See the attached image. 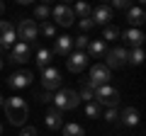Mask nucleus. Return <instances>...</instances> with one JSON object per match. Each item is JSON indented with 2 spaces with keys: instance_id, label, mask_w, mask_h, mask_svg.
<instances>
[{
  "instance_id": "obj_38",
  "label": "nucleus",
  "mask_w": 146,
  "mask_h": 136,
  "mask_svg": "<svg viewBox=\"0 0 146 136\" xmlns=\"http://www.w3.org/2000/svg\"><path fill=\"white\" fill-rule=\"evenodd\" d=\"M0 134H3V124H0Z\"/></svg>"
},
{
  "instance_id": "obj_26",
  "label": "nucleus",
  "mask_w": 146,
  "mask_h": 136,
  "mask_svg": "<svg viewBox=\"0 0 146 136\" xmlns=\"http://www.w3.org/2000/svg\"><path fill=\"white\" fill-rule=\"evenodd\" d=\"M39 32H42L44 37H49V39H56V24H54V22H42Z\"/></svg>"
},
{
  "instance_id": "obj_22",
  "label": "nucleus",
  "mask_w": 146,
  "mask_h": 136,
  "mask_svg": "<svg viewBox=\"0 0 146 136\" xmlns=\"http://www.w3.org/2000/svg\"><path fill=\"white\" fill-rule=\"evenodd\" d=\"M63 136H85V129L80 124H63Z\"/></svg>"
},
{
  "instance_id": "obj_28",
  "label": "nucleus",
  "mask_w": 146,
  "mask_h": 136,
  "mask_svg": "<svg viewBox=\"0 0 146 136\" xmlns=\"http://www.w3.org/2000/svg\"><path fill=\"white\" fill-rule=\"evenodd\" d=\"M85 117H90V119H98L100 117V105L98 102H88L85 105Z\"/></svg>"
},
{
  "instance_id": "obj_24",
  "label": "nucleus",
  "mask_w": 146,
  "mask_h": 136,
  "mask_svg": "<svg viewBox=\"0 0 146 136\" xmlns=\"http://www.w3.org/2000/svg\"><path fill=\"white\" fill-rule=\"evenodd\" d=\"M115 39H119V29L115 24H107L102 32V42H115Z\"/></svg>"
},
{
  "instance_id": "obj_17",
  "label": "nucleus",
  "mask_w": 146,
  "mask_h": 136,
  "mask_svg": "<svg viewBox=\"0 0 146 136\" xmlns=\"http://www.w3.org/2000/svg\"><path fill=\"white\" fill-rule=\"evenodd\" d=\"M119 119H122V124H127V126H136L139 124V110H136V107H124V110L119 112Z\"/></svg>"
},
{
  "instance_id": "obj_16",
  "label": "nucleus",
  "mask_w": 146,
  "mask_h": 136,
  "mask_svg": "<svg viewBox=\"0 0 146 136\" xmlns=\"http://www.w3.org/2000/svg\"><path fill=\"white\" fill-rule=\"evenodd\" d=\"M73 49V37H66V34H61V37H56V42H54V51L51 53H58V56H68Z\"/></svg>"
},
{
  "instance_id": "obj_19",
  "label": "nucleus",
  "mask_w": 146,
  "mask_h": 136,
  "mask_svg": "<svg viewBox=\"0 0 146 136\" xmlns=\"http://www.w3.org/2000/svg\"><path fill=\"white\" fill-rule=\"evenodd\" d=\"M85 51H88L93 58L105 56V53H107V44H105L102 39H93V42H88V49H85ZM88 53H85V56H88Z\"/></svg>"
},
{
  "instance_id": "obj_34",
  "label": "nucleus",
  "mask_w": 146,
  "mask_h": 136,
  "mask_svg": "<svg viewBox=\"0 0 146 136\" xmlns=\"http://www.w3.org/2000/svg\"><path fill=\"white\" fill-rule=\"evenodd\" d=\"M51 97H54L51 92H42L39 95V102H51Z\"/></svg>"
},
{
  "instance_id": "obj_27",
  "label": "nucleus",
  "mask_w": 146,
  "mask_h": 136,
  "mask_svg": "<svg viewBox=\"0 0 146 136\" xmlns=\"http://www.w3.org/2000/svg\"><path fill=\"white\" fill-rule=\"evenodd\" d=\"M90 12H93V7L85 5V3H78V5L73 7V15H78L80 20H83V17H90Z\"/></svg>"
},
{
  "instance_id": "obj_1",
  "label": "nucleus",
  "mask_w": 146,
  "mask_h": 136,
  "mask_svg": "<svg viewBox=\"0 0 146 136\" xmlns=\"http://www.w3.org/2000/svg\"><path fill=\"white\" fill-rule=\"evenodd\" d=\"M3 110H5V117L12 126H25L27 117H29V107H27L25 97H7Z\"/></svg>"
},
{
  "instance_id": "obj_8",
  "label": "nucleus",
  "mask_w": 146,
  "mask_h": 136,
  "mask_svg": "<svg viewBox=\"0 0 146 136\" xmlns=\"http://www.w3.org/2000/svg\"><path fill=\"white\" fill-rule=\"evenodd\" d=\"M51 15H54V24H58V27H71L73 24V20H76V15H73V7H68V5H56L51 10Z\"/></svg>"
},
{
  "instance_id": "obj_14",
  "label": "nucleus",
  "mask_w": 146,
  "mask_h": 136,
  "mask_svg": "<svg viewBox=\"0 0 146 136\" xmlns=\"http://www.w3.org/2000/svg\"><path fill=\"white\" fill-rule=\"evenodd\" d=\"M119 37L124 39L131 49H141V44H144V32H141V29H131V27H129L127 32H119Z\"/></svg>"
},
{
  "instance_id": "obj_5",
  "label": "nucleus",
  "mask_w": 146,
  "mask_h": 136,
  "mask_svg": "<svg viewBox=\"0 0 146 136\" xmlns=\"http://www.w3.org/2000/svg\"><path fill=\"white\" fill-rule=\"evenodd\" d=\"M110 83V68L105 66V63H95L93 68H90V80H88V85L90 88H100V85H107Z\"/></svg>"
},
{
  "instance_id": "obj_12",
  "label": "nucleus",
  "mask_w": 146,
  "mask_h": 136,
  "mask_svg": "<svg viewBox=\"0 0 146 136\" xmlns=\"http://www.w3.org/2000/svg\"><path fill=\"white\" fill-rule=\"evenodd\" d=\"M66 66H68L71 73H80V71H85V66H88V56H85L83 51H73V53H68Z\"/></svg>"
},
{
  "instance_id": "obj_31",
  "label": "nucleus",
  "mask_w": 146,
  "mask_h": 136,
  "mask_svg": "<svg viewBox=\"0 0 146 136\" xmlns=\"http://www.w3.org/2000/svg\"><path fill=\"white\" fill-rule=\"evenodd\" d=\"M78 27H80V32H90L95 24H93V20H90V17H83V20L78 22Z\"/></svg>"
},
{
  "instance_id": "obj_15",
  "label": "nucleus",
  "mask_w": 146,
  "mask_h": 136,
  "mask_svg": "<svg viewBox=\"0 0 146 136\" xmlns=\"http://www.w3.org/2000/svg\"><path fill=\"white\" fill-rule=\"evenodd\" d=\"M127 22H129V27H131V29H139V27L146 22L144 10H141V7H136V5H131L129 10H127Z\"/></svg>"
},
{
  "instance_id": "obj_11",
  "label": "nucleus",
  "mask_w": 146,
  "mask_h": 136,
  "mask_svg": "<svg viewBox=\"0 0 146 136\" xmlns=\"http://www.w3.org/2000/svg\"><path fill=\"white\" fill-rule=\"evenodd\" d=\"M105 56H107V63H105L107 68H122V66H127V49H122V46L107 51Z\"/></svg>"
},
{
  "instance_id": "obj_7",
  "label": "nucleus",
  "mask_w": 146,
  "mask_h": 136,
  "mask_svg": "<svg viewBox=\"0 0 146 136\" xmlns=\"http://www.w3.org/2000/svg\"><path fill=\"white\" fill-rule=\"evenodd\" d=\"M42 85H44V90L46 92H54V90H58L61 88V73H58L56 68H44L42 71Z\"/></svg>"
},
{
  "instance_id": "obj_32",
  "label": "nucleus",
  "mask_w": 146,
  "mask_h": 136,
  "mask_svg": "<svg viewBox=\"0 0 146 136\" xmlns=\"http://www.w3.org/2000/svg\"><path fill=\"white\" fill-rule=\"evenodd\" d=\"M112 7H117V10H129L131 3H127V0H115V3H112Z\"/></svg>"
},
{
  "instance_id": "obj_25",
  "label": "nucleus",
  "mask_w": 146,
  "mask_h": 136,
  "mask_svg": "<svg viewBox=\"0 0 146 136\" xmlns=\"http://www.w3.org/2000/svg\"><path fill=\"white\" fill-rule=\"evenodd\" d=\"M78 97H80V102H93V100H95V90L90 88L88 83H85L83 88H80V92H78Z\"/></svg>"
},
{
  "instance_id": "obj_4",
  "label": "nucleus",
  "mask_w": 146,
  "mask_h": 136,
  "mask_svg": "<svg viewBox=\"0 0 146 136\" xmlns=\"http://www.w3.org/2000/svg\"><path fill=\"white\" fill-rule=\"evenodd\" d=\"M15 34H17V39H22L25 44H32L36 39V34H39V27H36L34 20H22L20 24H17Z\"/></svg>"
},
{
  "instance_id": "obj_13",
  "label": "nucleus",
  "mask_w": 146,
  "mask_h": 136,
  "mask_svg": "<svg viewBox=\"0 0 146 136\" xmlns=\"http://www.w3.org/2000/svg\"><path fill=\"white\" fill-rule=\"evenodd\" d=\"M12 44H15V27L0 20V49H12Z\"/></svg>"
},
{
  "instance_id": "obj_35",
  "label": "nucleus",
  "mask_w": 146,
  "mask_h": 136,
  "mask_svg": "<svg viewBox=\"0 0 146 136\" xmlns=\"http://www.w3.org/2000/svg\"><path fill=\"white\" fill-rule=\"evenodd\" d=\"M3 51H5V49H0V68L5 66V58H3Z\"/></svg>"
},
{
  "instance_id": "obj_10",
  "label": "nucleus",
  "mask_w": 146,
  "mask_h": 136,
  "mask_svg": "<svg viewBox=\"0 0 146 136\" xmlns=\"http://www.w3.org/2000/svg\"><path fill=\"white\" fill-rule=\"evenodd\" d=\"M90 20H93V24H102V27H107L110 22L115 20V15H112V7H110V5H100V7H95V10L90 12Z\"/></svg>"
},
{
  "instance_id": "obj_9",
  "label": "nucleus",
  "mask_w": 146,
  "mask_h": 136,
  "mask_svg": "<svg viewBox=\"0 0 146 136\" xmlns=\"http://www.w3.org/2000/svg\"><path fill=\"white\" fill-rule=\"evenodd\" d=\"M29 56H32L29 44H25V42H15V44H12L10 56H7V61H10V63H27V61H29Z\"/></svg>"
},
{
  "instance_id": "obj_21",
  "label": "nucleus",
  "mask_w": 146,
  "mask_h": 136,
  "mask_svg": "<svg viewBox=\"0 0 146 136\" xmlns=\"http://www.w3.org/2000/svg\"><path fill=\"white\" fill-rule=\"evenodd\" d=\"M141 61H144V49H131V51H127V63L141 66Z\"/></svg>"
},
{
  "instance_id": "obj_3",
  "label": "nucleus",
  "mask_w": 146,
  "mask_h": 136,
  "mask_svg": "<svg viewBox=\"0 0 146 136\" xmlns=\"http://www.w3.org/2000/svg\"><path fill=\"white\" fill-rule=\"evenodd\" d=\"M93 102L105 105V107H117V102H119V92H117L115 88H110V85H100V88H95V100H93Z\"/></svg>"
},
{
  "instance_id": "obj_18",
  "label": "nucleus",
  "mask_w": 146,
  "mask_h": 136,
  "mask_svg": "<svg viewBox=\"0 0 146 136\" xmlns=\"http://www.w3.org/2000/svg\"><path fill=\"white\" fill-rule=\"evenodd\" d=\"M44 121H46L49 129H61V126H63V112H58L56 107H54V110H49V112H46Z\"/></svg>"
},
{
  "instance_id": "obj_36",
  "label": "nucleus",
  "mask_w": 146,
  "mask_h": 136,
  "mask_svg": "<svg viewBox=\"0 0 146 136\" xmlns=\"http://www.w3.org/2000/svg\"><path fill=\"white\" fill-rule=\"evenodd\" d=\"M3 12H5V5H3V3H0V15H3Z\"/></svg>"
},
{
  "instance_id": "obj_20",
  "label": "nucleus",
  "mask_w": 146,
  "mask_h": 136,
  "mask_svg": "<svg viewBox=\"0 0 146 136\" xmlns=\"http://www.w3.org/2000/svg\"><path fill=\"white\" fill-rule=\"evenodd\" d=\"M34 61H36V66L42 68V71H44V68H49V66H51V61H54L51 49H39V51H36V58H34Z\"/></svg>"
},
{
  "instance_id": "obj_23",
  "label": "nucleus",
  "mask_w": 146,
  "mask_h": 136,
  "mask_svg": "<svg viewBox=\"0 0 146 136\" xmlns=\"http://www.w3.org/2000/svg\"><path fill=\"white\" fill-rule=\"evenodd\" d=\"M34 17L42 22H49V17H51V7L49 5H36L34 7Z\"/></svg>"
},
{
  "instance_id": "obj_2",
  "label": "nucleus",
  "mask_w": 146,
  "mask_h": 136,
  "mask_svg": "<svg viewBox=\"0 0 146 136\" xmlns=\"http://www.w3.org/2000/svg\"><path fill=\"white\" fill-rule=\"evenodd\" d=\"M51 102H54V107H56L58 112H68V110H76V107L80 105V97H78V92L71 90V88H58L56 92H54Z\"/></svg>"
},
{
  "instance_id": "obj_6",
  "label": "nucleus",
  "mask_w": 146,
  "mask_h": 136,
  "mask_svg": "<svg viewBox=\"0 0 146 136\" xmlns=\"http://www.w3.org/2000/svg\"><path fill=\"white\" fill-rule=\"evenodd\" d=\"M32 80H34V73L32 71H15V73L7 78V85H10L12 90H25L32 85Z\"/></svg>"
},
{
  "instance_id": "obj_37",
  "label": "nucleus",
  "mask_w": 146,
  "mask_h": 136,
  "mask_svg": "<svg viewBox=\"0 0 146 136\" xmlns=\"http://www.w3.org/2000/svg\"><path fill=\"white\" fill-rule=\"evenodd\" d=\"M3 105H5V100H3V95H0V107H3Z\"/></svg>"
},
{
  "instance_id": "obj_29",
  "label": "nucleus",
  "mask_w": 146,
  "mask_h": 136,
  "mask_svg": "<svg viewBox=\"0 0 146 136\" xmlns=\"http://www.w3.org/2000/svg\"><path fill=\"white\" fill-rule=\"evenodd\" d=\"M73 46H76V51H83L85 53V49H88V37H85V34L76 37V39H73Z\"/></svg>"
},
{
  "instance_id": "obj_33",
  "label": "nucleus",
  "mask_w": 146,
  "mask_h": 136,
  "mask_svg": "<svg viewBox=\"0 0 146 136\" xmlns=\"http://www.w3.org/2000/svg\"><path fill=\"white\" fill-rule=\"evenodd\" d=\"M20 136H36V129H34V126H22Z\"/></svg>"
},
{
  "instance_id": "obj_30",
  "label": "nucleus",
  "mask_w": 146,
  "mask_h": 136,
  "mask_svg": "<svg viewBox=\"0 0 146 136\" xmlns=\"http://www.w3.org/2000/svg\"><path fill=\"white\" fill-rule=\"evenodd\" d=\"M105 119H107V121H117V119H119V110H117V107H107Z\"/></svg>"
}]
</instances>
